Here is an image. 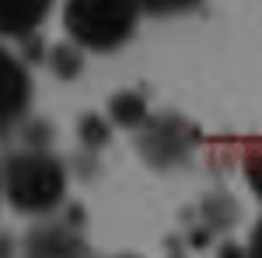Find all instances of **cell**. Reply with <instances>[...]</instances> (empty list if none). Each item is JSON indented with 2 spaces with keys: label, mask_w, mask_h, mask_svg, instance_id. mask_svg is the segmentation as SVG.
<instances>
[{
  "label": "cell",
  "mask_w": 262,
  "mask_h": 258,
  "mask_svg": "<svg viewBox=\"0 0 262 258\" xmlns=\"http://www.w3.org/2000/svg\"><path fill=\"white\" fill-rule=\"evenodd\" d=\"M0 192L18 213L46 217L67 196V168L42 147L14 150L0 164Z\"/></svg>",
  "instance_id": "cell-1"
},
{
  "label": "cell",
  "mask_w": 262,
  "mask_h": 258,
  "mask_svg": "<svg viewBox=\"0 0 262 258\" xmlns=\"http://www.w3.org/2000/svg\"><path fill=\"white\" fill-rule=\"evenodd\" d=\"M140 14L137 0H67L63 28L81 49L116 53L133 39Z\"/></svg>",
  "instance_id": "cell-2"
},
{
  "label": "cell",
  "mask_w": 262,
  "mask_h": 258,
  "mask_svg": "<svg viewBox=\"0 0 262 258\" xmlns=\"http://www.w3.org/2000/svg\"><path fill=\"white\" fill-rule=\"evenodd\" d=\"M192 143H196V126L182 115L161 112V115H147L140 122V157L158 168V171H171L189 160L192 154Z\"/></svg>",
  "instance_id": "cell-3"
},
{
  "label": "cell",
  "mask_w": 262,
  "mask_h": 258,
  "mask_svg": "<svg viewBox=\"0 0 262 258\" xmlns=\"http://www.w3.org/2000/svg\"><path fill=\"white\" fill-rule=\"evenodd\" d=\"M32 108V77L25 63L0 45V133L18 126Z\"/></svg>",
  "instance_id": "cell-4"
},
{
  "label": "cell",
  "mask_w": 262,
  "mask_h": 258,
  "mask_svg": "<svg viewBox=\"0 0 262 258\" xmlns=\"http://www.w3.org/2000/svg\"><path fill=\"white\" fill-rule=\"evenodd\" d=\"M25 251L28 255H84L88 241L70 223H39V227L28 230Z\"/></svg>",
  "instance_id": "cell-5"
},
{
  "label": "cell",
  "mask_w": 262,
  "mask_h": 258,
  "mask_svg": "<svg viewBox=\"0 0 262 258\" xmlns=\"http://www.w3.org/2000/svg\"><path fill=\"white\" fill-rule=\"evenodd\" d=\"M53 0H0V35L25 39L49 18Z\"/></svg>",
  "instance_id": "cell-6"
},
{
  "label": "cell",
  "mask_w": 262,
  "mask_h": 258,
  "mask_svg": "<svg viewBox=\"0 0 262 258\" xmlns=\"http://www.w3.org/2000/svg\"><path fill=\"white\" fill-rule=\"evenodd\" d=\"M147 98L137 91H119L108 98V122L122 126V129H140V122L147 119Z\"/></svg>",
  "instance_id": "cell-7"
},
{
  "label": "cell",
  "mask_w": 262,
  "mask_h": 258,
  "mask_svg": "<svg viewBox=\"0 0 262 258\" xmlns=\"http://www.w3.org/2000/svg\"><path fill=\"white\" fill-rule=\"evenodd\" d=\"M49 70L56 74L60 80H77L84 70V49L77 42H56L53 49H49Z\"/></svg>",
  "instance_id": "cell-8"
},
{
  "label": "cell",
  "mask_w": 262,
  "mask_h": 258,
  "mask_svg": "<svg viewBox=\"0 0 262 258\" xmlns=\"http://www.w3.org/2000/svg\"><path fill=\"white\" fill-rule=\"evenodd\" d=\"M203 220L213 230H231L238 223V202L227 196V192H213V196L203 199Z\"/></svg>",
  "instance_id": "cell-9"
},
{
  "label": "cell",
  "mask_w": 262,
  "mask_h": 258,
  "mask_svg": "<svg viewBox=\"0 0 262 258\" xmlns=\"http://www.w3.org/2000/svg\"><path fill=\"white\" fill-rule=\"evenodd\" d=\"M143 14H158V18H171V14H185L192 11L200 0H137Z\"/></svg>",
  "instance_id": "cell-10"
},
{
  "label": "cell",
  "mask_w": 262,
  "mask_h": 258,
  "mask_svg": "<svg viewBox=\"0 0 262 258\" xmlns=\"http://www.w3.org/2000/svg\"><path fill=\"white\" fill-rule=\"evenodd\" d=\"M77 133H81V139L95 150V147H105V143H108V133H112V129H108V122L101 119V115H84Z\"/></svg>",
  "instance_id": "cell-11"
},
{
  "label": "cell",
  "mask_w": 262,
  "mask_h": 258,
  "mask_svg": "<svg viewBox=\"0 0 262 258\" xmlns=\"http://www.w3.org/2000/svg\"><path fill=\"white\" fill-rule=\"evenodd\" d=\"M245 181H248L252 196L262 199V147H255V150L245 157Z\"/></svg>",
  "instance_id": "cell-12"
},
{
  "label": "cell",
  "mask_w": 262,
  "mask_h": 258,
  "mask_svg": "<svg viewBox=\"0 0 262 258\" xmlns=\"http://www.w3.org/2000/svg\"><path fill=\"white\" fill-rule=\"evenodd\" d=\"M248 251L252 255H262V220L252 227V234H248Z\"/></svg>",
  "instance_id": "cell-13"
}]
</instances>
